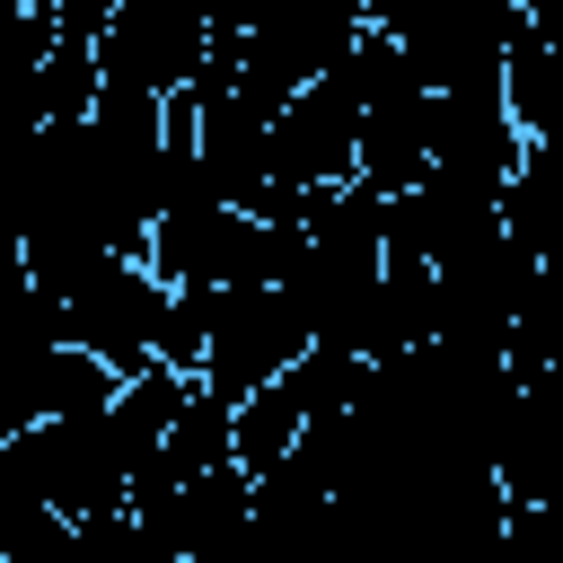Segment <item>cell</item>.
<instances>
[{"label": "cell", "mask_w": 563, "mask_h": 563, "mask_svg": "<svg viewBox=\"0 0 563 563\" xmlns=\"http://www.w3.org/2000/svg\"><path fill=\"white\" fill-rule=\"evenodd\" d=\"M18 255H26V273L44 282L62 343L97 352L114 378H132V369L158 361L167 282L150 273V255H123V246H97V238H26Z\"/></svg>", "instance_id": "6da1fadb"}, {"label": "cell", "mask_w": 563, "mask_h": 563, "mask_svg": "<svg viewBox=\"0 0 563 563\" xmlns=\"http://www.w3.org/2000/svg\"><path fill=\"white\" fill-rule=\"evenodd\" d=\"M361 35H369V0H273L238 35H211L202 79H229L246 106L282 114V97L325 79V70H343Z\"/></svg>", "instance_id": "7a4b0ae2"}, {"label": "cell", "mask_w": 563, "mask_h": 563, "mask_svg": "<svg viewBox=\"0 0 563 563\" xmlns=\"http://www.w3.org/2000/svg\"><path fill=\"white\" fill-rule=\"evenodd\" d=\"M352 88H361V185H378V194L422 185L431 123H440V88L422 79V62L387 26H369L352 44Z\"/></svg>", "instance_id": "3957f363"}, {"label": "cell", "mask_w": 563, "mask_h": 563, "mask_svg": "<svg viewBox=\"0 0 563 563\" xmlns=\"http://www.w3.org/2000/svg\"><path fill=\"white\" fill-rule=\"evenodd\" d=\"M299 352H308V317H299V299L282 282H220V290H202V369H194L202 396L238 405L246 387H264Z\"/></svg>", "instance_id": "277c9868"}, {"label": "cell", "mask_w": 563, "mask_h": 563, "mask_svg": "<svg viewBox=\"0 0 563 563\" xmlns=\"http://www.w3.org/2000/svg\"><path fill=\"white\" fill-rule=\"evenodd\" d=\"M97 88H194L211 62V9L202 0H114L97 18Z\"/></svg>", "instance_id": "5b68a950"}, {"label": "cell", "mask_w": 563, "mask_h": 563, "mask_svg": "<svg viewBox=\"0 0 563 563\" xmlns=\"http://www.w3.org/2000/svg\"><path fill=\"white\" fill-rule=\"evenodd\" d=\"M501 229L537 264L563 255V141H528L519 150V167L501 176Z\"/></svg>", "instance_id": "8992f818"}, {"label": "cell", "mask_w": 563, "mask_h": 563, "mask_svg": "<svg viewBox=\"0 0 563 563\" xmlns=\"http://www.w3.org/2000/svg\"><path fill=\"white\" fill-rule=\"evenodd\" d=\"M501 97H510L519 141H563V35L519 18L510 53H501Z\"/></svg>", "instance_id": "52a82bcc"}]
</instances>
